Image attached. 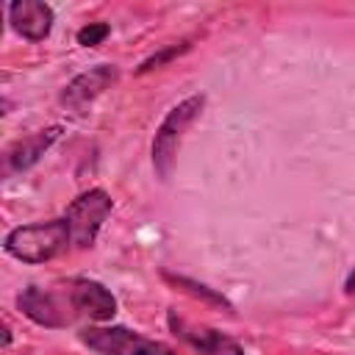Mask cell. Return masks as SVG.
Instances as JSON below:
<instances>
[{
  "mask_svg": "<svg viewBox=\"0 0 355 355\" xmlns=\"http://www.w3.org/2000/svg\"><path fill=\"white\" fill-rule=\"evenodd\" d=\"M3 247L11 258H17L22 263H44V261H53L55 255L67 252V247H72V239H69L67 219L61 216V219L33 222V225L8 230Z\"/></svg>",
  "mask_w": 355,
  "mask_h": 355,
  "instance_id": "6da1fadb",
  "label": "cell"
},
{
  "mask_svg": "<svg viewBox=\"0 0 355 355\" xmlns=\"http://www.w3.org/2000/svg\"><path fill=\"white\" fill-rule=\"evenodd\" d=\"M202 105H205V97L202 94H191L183 103H178L164 116V122L158 125L155 139H153V166H155V172H158L161 180L169 178L172 164H175V155H178V144H180L183 133L189 130V125L200 116Z\"/></svg>",
  "mask_w": 355,
  "mask_h": 355,
  "instance_id": "7a4b0ae2",
  "label": "cell"
},
{
  "mask_svg": "<svg viewBox=\"0 0 355 355\" xmlns=\"http://www.w3.org/2000/svg\"><path fill=\"white\" fill-rule=\"evenodd\" d=\"M111 208H114V202L103 189H89V191L78 194L64 211L72 247H92L103 222L108 219Z\"/></svg>",
  "mask_w": 355,
  "mask_h": 355,
  "instance_id": "3957f363",
  "label": "cell"
},
{
  "mask_svg": "<svg viewBox=\"0 0 355 355\" xmlns=\"http://www.w3.org/2000/svg\"><path fill=\"white\" fill-rule=\"evenodd\" d=\"M80 341L97 355H178L172 347L128 327H86Z\"/></svg>",
  "mask_w": 355,
  "mask_h": 355,
  "instance_id": "277c9868",
  "label": "cell"
},
{
  "mask_svg": "<svg viewBox=\"0 0 355 355\" xmlns=\"http://www.w3.org/2000/svg\"><path fill=\"white\" fill-rule=\"evenodd\" d=\"M119 78V69L114 64H97L80 75H75L64 92H61V105H67L69 111H80L89 103H94L105 89H111Z\"/></svg>",
  "mask_w": 355,
  "mask_h": 355,
  "instance_id": "5b68a950",
  "label": "cell"
},
{
  "mask_svg": "<svg viewBox=\"0 0 355 355\" xmlns=\"http://www.w3.org/2000/svg\"><path fill=\"white\" fill-rule=\"evenodd\" d=\"M169 327L175 330L178 338H183L200 355H244L241 344L233 341L230 336H225L214 327H205V324H191V322L175 316V311H169Z\"/></svg>",
  "mask_w": 355,
  "mask_h": 355,
  "instance_id": "8992f818",
  "label": "cell"
},
{
  "mask_svg": "<svg viewBox=\"0 0 355 355\" xmlns=\"http://www.w3.org/2000/svg\"><path fill=\"white\" fill-rule=\"evenodd\" d=\"M69 302L78 313L94 322H108L116 313V297L97 280H75L69 288Z\"/></svg>",
  "mask_w": 355,
  "mask_h": 355,
  "instance_id": "52a82bcc",
  "label": "cell"
},
{
  "mask_svg": "<svg viewBox=\"0 0 355 355\" xmlns=\"http://www.w3.org/2000/svg\"><path fill=\"white\" fill-rule=\"evenodd\" d=\"M6 11H8L11 28L28 42H42L53 28V8L47 3L19 0V3H11Z\"/></svg>",
  "mask_w": 355,
  "mask_h": 355,
  "instance_id": "ba28073f",
  "label": "cell"
},
{
  "mask_svg": "<svg viewBox=\"0 0 355 355\" xmlns=\"http://www.w3.org/2000/svg\"><path fill=\"white\" fill-rule=\"evenodd\" d=\"M58 136H61V128H44V130H36V133L14 141L6 150V155H3V172L6 175H14V172H22V169L33 166L50 150V144Z\"/></svg>",
  "mask_w": 355,
  "mask_h": 355,
  "instance_id": "9c48e42d",
  "label": "cell"
},
{
  "mask_svg": "<svg viewBox=\"0 0 355 355\" xmlns=\"http://www.w3.org/2000/svg\"><path fill=\"white\" fill-rule=\"evenodd\" d=\"M17 305H19V311H22L31 322H36V324H42V327H64V324H67V316L61 313L55 297H53L50 291L39 288V286H28V288L17 297Z\"/></svg>",
  "mask_w": 355,
  "mask_h": 355,
  "instance_id": "30bf717a",
  "label": "cell"
},
{
  "mask_svg": "<svg viewBox=\"0 0 355 355\" xmlns=\"http://www.w3.org/2000/svg\"><path fill=\"white\" fill-rule=\"evenodd\" d=\"M108 33H111V28H108L105 22H89L86 28L78 31V44H83V47H94V44H100Z\"/></svg>",
  "mask_w": 355,
  "mask_h": 355,
  "instance_id": "8fae6325",
  "label": "cell"
},
{
  "mask_svg": "<svg viewBox=\"0 0 355 355\" xmlns=\"http://www.w3.org/2000/svg\"><path fill=\"white\" fill-rule=\"evenodd\" d=\"M189 50V42H180V44H169L166 50H161V53H155V55H150L147 61H141V67H139V72H150V69H155V67H161V64H166L169 58H175V55H180V53H186Z\"/></svg>",
  "mask_w": 355,
  "mask_h": 355,
  "instance_id": "7c38bea8",
  "label": "cell"
},
{
  "mask_svg": "<svg viewBox=\"0 0 355 355\" xmlns=\"http://www.w3.org/2000/svg\"><path fill=\"white\" fill-rule=\"evenodd\" d=\"M175 283H178V286H186V291H191L194 297H205V300H211V302H216V305H225V308H230L225 297L214 294L211 288H205V286H200V283H194V280H186V277H175Z\"/></svg>",
  "mask_w": 355,
  "mask_h": 355,
  "instance_id": "4fadbf2b",
  "label": "cell"
},
{
  "mask_svg": "<svg viewBox=\"0 0 355 355\" xmlns=\"http://www.w3.org/2000/svg\"><path fill=\"white\" fill-rule=\"evenodd\" d=\"M344 291H347V294H355V269L349 272V277H347V283H344Z\"/></svg>",
  "mask_w": 355,
  "mask_h": 355,
  "instance_id": "5bb4252c",
  "label": "cell"
}]
</instances>
